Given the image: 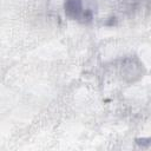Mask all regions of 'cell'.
<instances>
[{
  "instance_id": "obj_1",
  "label": "cell",
  "mask_w": 151,
  "mask_h": 151,
  "mask_svg": "<svg viewBox=\"0 0 151 151\" xmlns=\"http://www.w3.org/2000/svg\"><path fill=\"white\" fill-rule=\"evenodd\" d=\"M65 11L74 17L78 18L79 13H81V5H80V0H67L65 4Z\"/></svg>"
}]
</instances>
